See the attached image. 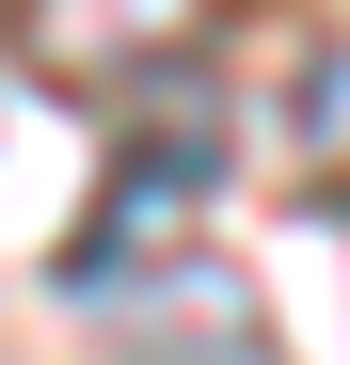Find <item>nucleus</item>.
Segmentation results:
<instances>
[{"instance_id":"f257e3e1","label":"nucleus","mask_w":350,"mask_h":365,"mask_svg":"<svg viewBox=\"0 0 350 365\" xmlns=\"http://www.w3.org/2000/svg\"><path fill=\"white\" fill-rule=\"evenodd\" d=\"M0 32L64 96H159L175 64L223 48V0H0Z\"/></svg>"},{"instance_id":"f03ea898","label":"nucleus","mask_w":350,"mask_h":365,"mask_svg":"<svg viewBox=\"0 0 350 365\" xmlns=\"http://www.w3.org/2000/svg\"><path fill=\"white\" fill-rule=\"evenodd\" d=\"M191 191H223V128H144V143H128V175L96 191L64 286H80V302H96V286H128V270H144V222H175Z\"/></svg>"}]
</instances>
